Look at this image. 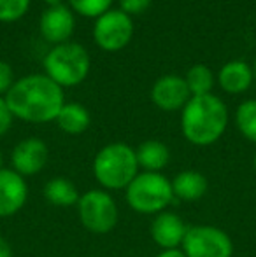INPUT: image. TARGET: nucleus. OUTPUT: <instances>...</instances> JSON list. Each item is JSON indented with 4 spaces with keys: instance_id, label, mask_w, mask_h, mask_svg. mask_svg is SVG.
Returning a JSON list of instances; mask_svg holds the SVG:
<instances>
[{
    "instance_id": "nucleus-14",
    "label": "nucleus",
    "mask_w": 256,
    "mask_h": 257,
    "mask_svg": "<svg viewBox=\"0 0 256 257\" xmlns=\"http://www.w3.org/2000/svg\"><path fill=\"white\" fill-rule=\"evenodd\" d=\"M253 68L246 61L233 60L221 67V70L218 74V82L223 91L230 93V95H239V93H244L249 88L251 82H253Z\"/></svg>"
},
{
    "instance_id": "nucleus-22",
    "label": "nucleus",
    "mask_w": 256,
    "mask_h": 257,
    "mask_svg": "<svg viewBox=\"0 0 256 257\" xmlns=\"http://www.w3.org/2000/svg\"><path fill=\"white\" fill-rule=\"evenodd\" d=\"M30 7V0H0V21L13 23L23 18Z\"/></svg>"
},
{
    "instance_id": "nucleus-25",
    "label": "nucleus",
    "mask_w": 256,
    "mask_h": 257,
    "mask_svg": "<svg viewBox=\"0 0 256 257\" xmlns=\"http://www.w3.org/2000/svg\"><path fill=\"white\" fill-rule=\"evenodd\" d=\"M153 0H120V9L127 13L128 16L133 14H140L151 6Z\"/></svg>"
},
{
    "instance_id": "nucleus-7",
    "label": "nucleus",
    "mask_w": 256,
    "mask_h": 257,
    "mask_svg": "<svg viewBox=\"0 0 256 257\" xmlns=\"http://www.w3.org/2000/svg\"><path fill=\"white\" fill-rule=\"evenodd\" d=\"M181 250L186 257H232L233 241L216 226H192L186 231Z\"/></svg>"
},
{
    "instance_id": "nucleus-17",
    "label": "nucleus",
    "mask_w": 256,
    "mask_h": 257,
    "mask_svg": "<svg viewBox=\"0 0 256 257\" xmlns=\"http://www.w3.org/2000/svg\"><path fill=\"white\" fill-rule=\"evenodd\" d=\"M55 121L58 128L67 135H81L90 128L92 117H90V112L84 105L72 102L63 105Z\"/></svg>"
},
{
    "instance_id": "nucleus-2",
    "label": "nucleus",
    "mask_w": 256,
    "mask_h": 257,
    "mask_svg": "<svg viewBox=\"0 0 256 257\" xmlns=\"http://www.w3.org/2000/svg\"><path fill=\"white\" fill-rule=\"evenodd\" d=\"M228 126V108L216 95L192 96L181 114L185 139L198 147L216 144Z\"/></svg>"
},
{
    "instance_id": "nucleus-11",
    "label": "nucleus",
    "mask_w": 256,
    "mask_h": 257,
    "mask_svg": "<svg viewBox=\"0 0 256 257\" xmlns=\"http://www.w3.org/2000/svg\"><path fill=\"white\" fill-rule=\"evenodd\" d=\"M28 187L25 177L13 168L0 170V219L13 217L27 203Z\"/></svg>"
},
{
    "instance_id": "nucleus-16",
    "label": "nucleus",
    "mask_w": 256,
    "mask_h": 257,
    "mask_svg": "<svg viewBox=\"0 0 256 257\" xmlns=\"http://www.w3.org/2000/svg\"><path fill=\"white\" fill-rule=\"evenodd\" d=\"M139 168L144 172L160 173L170 161V151L160 140H146L135 149Z\"/></svg>"
},
{
    "instance_id": "nucleus-1",
    "label": "nucleus",
    "mask_w": 256,
    "mask_h": 257,
    "mask_svg": "<svg viewBox=\"0 0 256 257\" xmlns=\"http://www.w3.org/2000/svg\"><path fill=\"white\" fill-rule=\"evenodd\" d=\"M6 102L14 117L27 122H51L65 105L63 88L46 74H30L14 81Z\"/></svg>"
},
{
    "instance_id": "nucleus-31",
    "label": "nucleus",
    "mask_w": 256,
    "mask_h": 257,
    "mask_svg": "<svg viewBox=\"0 0 256 257\" xmlns=\"http://www.w3.org/2000/svg\"><path fill=\"white\" fill-rule=\"evenodd\" d=\"M254 75H256V60H254Z\"/></svg>"
},
{
    "instance_id": "nucleus-29",
    "label": "nucleus",
    "mask_w": 256,
    "mask_h": 257,
    "mask_svg": "<svg viewBox=\"0 0 256 257\" xmlns=\"http://www.w3.org/2000/svg\"><path fill=\"white\" fill-rule=\"evenodd\" d=\"M2 165H4V156H2V151H0V170H2Z\"/></svg>"
},
{
    "instance_id": "nucleus-28",
    "label": "nucleus",
    "mask_w": 256,
    "mask_h": 257,
    "mask_svg": "<svg viewBox=\"0 0 256 257\" xmlns=\"http://www.w3.org/2000/svg\"><path fill=\"white\" fill-rule=\"evenodd\" d=\"M42 2L48 4V7H55V6H62L63 0H42Z\"/></svg>"
},
{
    "instance_id": "nucleus-15",
    "label": "nucleus",
    "mask_w": 256,
    "mask_h": 257,
    "mask_svg": "<svg viewBox=\"0 0 256 257\" xmlns=\"http://www.w3.org/2000/svg\"><path fill=\"white\" fill-rule=\"evenodd\" d=\"M207 179L197 170H185V172L178 173L172 180V193L174 198L186 203H193L204 198L207 193Z\"/></svg>"
},
{
    "instance_id": "nucleus-12",
    "label": "nucleus",
    "mask_w": 256,
    "mask_h": 257,
    "mask_svg": "<svg viewBox=\"0 0 256 257\" xmlns=\"http://www.w3.org/2000/svg\"><path fill=\"white\" fill-rule=\"evenodd\" d=\"M39 28H41L42 37L48 42H53L55 46L68 42L75 28V20L70 7L65 4L48 7L41 16Z\"/></svg>"
},
{
    "instance_id": "nucleus-6",
    "label": "nucleus",
    "mask_w": 256,
    "mask_h": 257,
    "mask_svg": "<svg viewBox=\"0 0 256 257\" xmlns=\"http://www.w3.org/2000/svg\"><path fill=\"white\" fill-rule=\"evenodd\" d=\"M81 224L95 234H106L118 224V205L107 191L92 189L81 194L77 201Z\"/></svg>"
},
{
    "instance_id": "nucleus-24",
    "label": "nucleus",
    "mask_w": 256,
    "mask_h": 257,
    "mask_svg": "<svg viewBox=\"0 0 256 257\" xmlns=\"http://www.w3.org/2000/svg\"><path fill=\"white\" fill-rule=\"evenodd\" d=\"M13 121L14 115L6 102V96H0V137L9 132L11 126H13Z\"/></svg>"
},
{
    "instance_id": "nucleus-23",
    "label": "nucleus",
    "mask_w": 256,
    "mask_h": 257,
    "mask_svg": "<svg viewBox=\"0 0 256 257\" xmlns=\"http://www.w3.org/2000/svg\"><path fill=\"white\" fill-rule=\"evenodd\" d=\"M14 84V72L7 61H0V96L7 95Z\"/></svg>"
},
{
    "instance_id": "nucleus-30",
    "label": "nucleus",
    "mask_w": 256,
    "mask_h": 257,
    "mask_svg": "<svg viewBox=\"0 0 256 257\" xmlns=\"http://www.w3.org/2000/svg\"><path fill=\"white\" fill-rule=\"evenodd\" d=\"M253 165H254V172H256V154H254V161H253Z\"/></svg>"
},
{
    "instance_id": "nucleus-21",
    "label": "nucleus",
    "mask_w": 256,
    "mask_h": 257,
    "mask_svg": "<svg viewBox=\"0 0 256 257\" xmlns=\"http://www.w3.org/2000/svg\"><path fill=\"white\" fill-rule=\"evenodd\" d=\"M113 0H68V7L86 18H99L111 9Z\"/></svg>"
},
{
    "instance_id": "nucleus-5",
    "label": "nucleus",
    "mask_w": 256,
    "mask_h": 257,
    "mask_svg": "<svg viewBox=\"0 0 256 257\" xmlns=\"http://www.w3.org/2000/svg\"><path fill=\"white\" fill-rule=\"evenodd\" d=\"M130 208L139 213H160L174 200L172 182L161 173L142 172L125 189Z\"/></svg>"
},
{
    "instance_id": "nucleus-10",
    "label": "nucleus",
    "mask_w": 256,
    "mask_h": 257,
    "mask_svg": "<svg viewBox=\"0 0 256 257\" xmlns=\"http://www.w3.org/2000/svg\"><path fill=\"white\" fill-rule=\"evenodd\" d=\"M192 93L188 89L185 77L176 74H168L160 77L151 88V100L158 108L165 112H174L185 108L190 102Z\"/></svg>"
},
{
    "instance_id": "nucleus-20",
    "label": "nucleus",
    "mask_w": 256,
    "mask_h": 257,
    "mask_svg": "<svg viewBox=\"0 0 256 257\" xmlns=\"http://www.w3.org/2000/svg\"><path fill=\"white\" fill-rule=\"evenodd\" d=\"M235 124L244 139L256 144V100H246L237 107Z\"/></svg>"
},
{
    "instance_id": "nucleus-9",
    "label": "nucleus",
    "mask_w": 256,
    "mask_h": 257,
    "mask_svg": "<svg viewBox=\"0 0 256 257\" xmlns=\"http://www.w3.org/2000/svg\"><path fill=\"white\" fill-rule=\"evenodd\" d=\"M48 156L49 151L44 140L30 137L16 144L11 153V165L14 172L20 173L21 177H32L42 172L48 163Z\"/></svg>"
},
{
    "instance_id": "nucleus-26",
    "label": "nucleus",
    "mask_w": 256,
    "mask_h": 257,
    "mask_svg": "<svg viewBox=\"0 0 256 257\" xmlns=\"http://www.w3.org/2000/svg\"><path fill=\"white\" fill-rule=\"evenodd\" d=\"M0 257H13V248L6 238L0 236Z\"/></svg>"
},
{
    "instance_id": "nucleus-27",
    "label": "nucleus",
    "mask_w": 256,
    "mask_h": 257,
    "mask_svg": "<svg viewBox=\"0 0 256 257\" xmlns=\"http://www.w3.org/2000/svg\"><path fill=\"white\" fill-rule=\"evenodd\" d=\"M156 257H186L181 248H172V250H161Z\"/></svg>"
},
{
    "instance_id": "nucleus-4",
    "label": "nucleus",
    "mask_w": 256,
    "mask_h": 257,
    "mask_svg": "<svg viewBox=\"0 0 256 257\" xmlns=\"http://www.w3.org/2000/svg\"><path fill=\"white\" fill-rule=\"evenodd\" d=\"M92 60L90 54L77 42H63L49 49L44 58V70L60 88L77 86L88 77Z\"/></svg>"
},
{
    "instance_id": "nucleus-18",
    "label": "nucleus",
    "mask_w": 256,
    "mask_h": 257,
    "mask_svg": "<svg viewBox=\"0 0 256 257\" xmlns=\"http://www.w3.org/2000/svg\"><path fill=\"white\" fill-rule=\"evenodd\" d=\"M79 196L81 194L77 193L74 182L65 177H55L48 180V184L44 186V198L55 206H62V208L74 206L77 205Z\"/></svg>"
},
{
    "instance_id": "nucleus-8",
    "label": "nucleus",
    "mask_w": 256,
    "mask_h": 257,
    "mask_svg": "<svg viewBox=\"0 0 256 257\" xmlns=\"http://www.w3.org/2000/svg\"><path fill=\"white\" fill-rule=\"evenodd\" d=\"M133 35L132 16L121 9H109L102 16L97 18L93 25V39L100 49L114 53L128 46Z\"/></svg>"
},
{
    "instance_id": "nucleus-19",
    "label": "nucleus",
    "mask_w": 256,
    "mask_h": 257,
    "mask_svg": "<svg viewBox=\"0 0 256 257\" xmlns=\"http://www.w3.org/2000/svg\"><path fill=\"white\" fill-rule=\"evenodd\" d=\"M192 96L211 95L214 88V74L207 65H193L185 77Z\"/></svg>"
},
{
    "instance_id": "nucleus-13",
    "label": "nucleus",
    "mask_w": 256,
    "mask_h": 257,
    "mask_svg": "<svg viewBox=\"0 0 256 257\" xmlns=\"http://www.w3.org/2000/svg\"><path fill=\"white\" fill-rule=\"evenodd\" d=\"M186 231L188 226L185 220L172 212H160L153 219L149 227V233L153 241L161 247V250H172V248H179L185 241Z\"/></svg>"
},
{
    "instance_id": "nucleus-3",
    "label": "nucleus",
    "mask_w": 256,
    "mask_h": 257,
    "mask_svg": "<svg viewBox=\"0 0 256 257\" xmlns=\"http://www.w3.org/2000/svg\"><path fill=\"white\" fill-rule=\"evenodd\" d=\"M93 175L107 191L127 189L130 182L139 175L135 149L123 142L107 144L93 159Z\"/></svg>"
}]
</instances>
